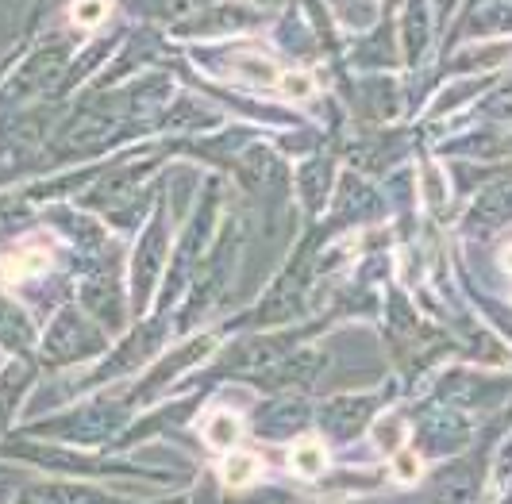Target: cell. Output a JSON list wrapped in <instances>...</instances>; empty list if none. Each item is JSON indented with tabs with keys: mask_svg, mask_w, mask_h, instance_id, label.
<instances>
[{
	"mask_svg": "<svg viewBox=\"0 0 512 504\" xmlns=\"http://www.w3.org/2000/svg\"><path fill=\"white\" fill-rule=\"evenodd\" d=\"M289 466H293V474L297 478H320V470L328 466V451H324V443L320 439H297L293 443V451H289Z\"/></svg>",
	"mask_w": 512,
	"mask_h": 504,
	"instance_id": "obj_3",
	"label": "cell"
},
{
	"mask_svg": "<svg viewBox=\"0 0 512 504\" xmlns=\"http://www.w3.org/2000/svg\"><path fill=\"white\" fill-rule=\"evenodd\" d=\"M258 474H262V462H258L255 454H228L224 458V466H220V478L228 489H247V485H255Z\"/></svg>",
	"mask_w": 512,
	"mask_h": 504,
	"instance_id": "obj_5",
	"label": "cell"
},
{
	"mask_svg": "<svg viewBox=\"0 0 512 504\" xmlns=\"http://www.w3.org/2000/svg\"><path fill=\"white\" fill-rule=\"evenodd\" d=\"M108 16H112V0H74V8H70V20L89 31L101 27Z\"/></svg>",
	"mask_w": 512,
	"mask_h": 504,
	"instance_id": "obj_6",
	"label": "cell"
},
{
	"mask_svg": "<svg viewBox=\"0 0 512 504\" xmlns=\"http://www.w3.org/2000/svg\"><path fill=\"white\" fill-rule=\"evenodd\" d=\"M47 266H51L47 247H20V251H12L8 258H0V278L8 281V285H20V281L43 274Z\"/></svg>",
	"mask_w": 512,
	"mask_h": 504,
	"instance_id": "obj_1",
	"label": "cell"
},
{
	"mask_svg": "<svg viewBox=\"0 0 512 504\" xmlns=\"http://www.w3.org/2000/svg\"><path fill=\"white\" fill-rule=\"evenodd\" d=\"M239 435H243V420H239L235 412H212L205 420V439H208V447H216V451L235 447Z\"/></svg>",
	"mask_w": 512,
	"mask_h": 504,
	"instance_id": "obj_4",
	"label": "cell"
},
{
	"mask_svg": "<svg viewBox=\"0 0 512 504\" xmlns=\"http://www.w3.org/2000/svg\"><path fill=\"white\" fill-rule=\"evenodd\" d=\"M228 74L235 77V81H247V85H278V81H282L278 66L258 51L235 54V58H231V66H228Z\"/></svg>",
	"mask_w": 512,
	"mask_h": 504,
	"instance_id": "obj_2",
	"label": "cell"
},
{
	"mask_svg": "<svg viewBox=\"0 0 512 504\" xmlns=\"http://www.w3.org/2000/svg\"><path fill=\"white\" fill-rule=\"evenodd\" d=\"M501 266H505V270L512 274V247H505V254H501Z\"/></svg>",
	"mask_w": 512,
	"mask_h": 504,
	"instance_id": "obj_10",
	"label": "cell"
},
{
	"mask_svg": "<svg viewBox=\"0 0 512 504\" xmlns=\"http://www.w3.org/2000/svg\"><path fill=\"white\" fill-rule=\"evenodd\" d=\"M424 474V462L409 451V447H401V451L393 454V478L401 481V485H412V481Z\"/></svg>",
	"mask_w": 512,
	"mask_h": 504,
	"instance_id": "obj_8",
	"label": "cell"
},
{
	"mask_svg": "<svg viewBox=\"0 0 512 504\" xmlns=\"http://www.w3.org/2000/svg\"><path fill=\"white\" fill-rule=\"evenodd\" d=\"M278 89H282L289 101H312L316 97V77L305 74V70H285L282 81H278Z\"/></svg>",
	"mask_w": 512,
	"mask_h": 504,
	"instance_id": "obj_7",
	"label": "cell"
},
{
	"mask_svg": "<svg viewBox=\"0 0 512 504\" xmlns=\"http://www.w3.org/2000/svg\"><path fill=\"white\" fill-rule=\"evenodd\" d=\"M401 435H405V424L397 420V416H385V420H378V428H374V439H378V447L382 451H401Z\"/></svg>",
	"mask_w": 512,
	"mask_h": 504,
	"instance_id": "obj_9",
	"label": "cell"
}]
</instances>
